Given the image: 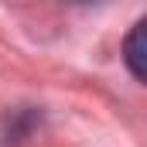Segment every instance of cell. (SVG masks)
Listing matches in <instances>:
<instances>
[{"instance_id":"6da1fadb","label":"cell","mask_w":147,"mask_h":147,"mask_svg":"<svg viewBox=\"0 0 147 147\" xmlns=\"http://www.w3.org/2000/svg\"><path fill=\"white\" fill-rule=\"evenodd\" d=\"M144 21L140 24H134V31L127 38V45H123V58H127V65H130V72L134 79H144Z\"/></svg>"}]
</instances>
